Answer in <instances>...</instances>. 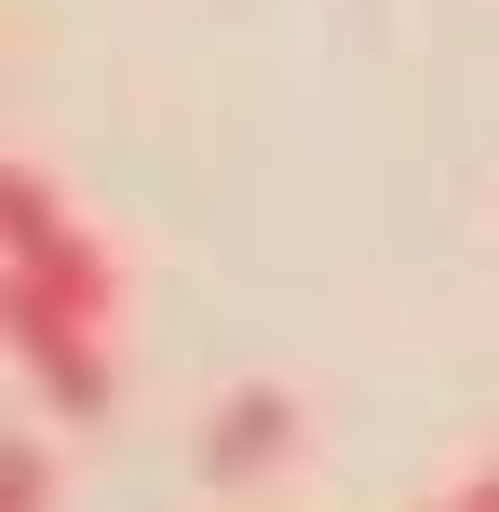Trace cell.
Masks as SVG:
<instances>
[{
	"instance_id": "3",
	"label": "cell",
	"mask_w": 499,
	"mask_h": 512,
	"mask_svg": "<svg viewBox=\"0 0 499 512\" xmlns=\"http://www.w3.org/2000/svg\"><path fill=\"white\" fill-rule=\"evenodd\" d=\"M54 486H68V472H54V445H41V432L0 445V512H54Z\"/></svg>"
},
{
	"instance_id": "4",
	"label": "cell",
	"mask_w": 499,
	"mask_h": 512,
	"mask_svg": "<svg viewBox=\"0 0 499 512\" xmlns=\"http://www.w3.org/2000/svg\"><path fill=\"white\" fill-rule=\"evenodd\" d=\"M432 512H473V499H459V486H446V499H432Z\"/></svg>"
},
{
	"instance_id": "2",
	"label": "cell",
	"mask_w": 499,
	"mask_h": 512,
	"mask_svg": "<svg viewBox=\"0 0 499 512\" xmlns=\"http://www.w3.org/2000/svg\"><path fill=\"white\" fill-rule=\"evenodd\" d=\"M297 459H311V405L270 391V378L203 418V472H216V486H270V472H297Z\"/></svg>"
},
{
	"instance_id": "1",
	"label": "cell",
	"mask_w": 499,
	"mask_h": 512,
	"mask_svg": "<svg viewBox=\"0 0 499 512\" xmlns=\"http://www.w3.org/2000/svg\"><path fill=\"white\" fill-rule=\"evenodd\" d=\"M0 337L54 432H95L122 405V256L41 162L0 176Z\"/></svg>"
}]
</instances>
